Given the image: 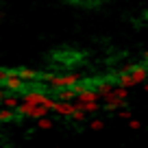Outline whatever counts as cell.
<instances>
[{
	"label": "cell",
	"instance_id": "cell-1",
	"mask_svg": "<svg viewBox=\"0 0 148 148\" xmlns=\"http://www.w3.org/2000/svg\"><path fill=\"white\" fill-rule=\"evenodd\" d=\"M89 61V52L76 46H59L48 55V63L55 70H63V72H74V70L83 68Z\"/></svg>",
	"mask_w": 148,
	"mask_h": 148
},
{
	"label": "cell",
	"instance_id": "cell-2",
	"mask_svg": "<svg viewBox=\"0 0 148 148\" xmlns=\"http://www.w3.org/2000/svg\"><path fill=\"white\" fill-rule=\"evenodd\" d=\"M124 72H129V76L133 79L135 85H142L144 81L148 79V68L144 65V61H142V63H129L124 68Z\"/></svg>",
	"mask_w": 148,
	"mask_h": 148
},
{
	"label": "cell",
	"instance_id": "cell-3",
	"mask_svg": "<svg viewBox=\"0 0 148 148\" xmlns=\"http://www.w3.org/2000/svg\"><path fill=\"white\" fill-rule=\"evenodd\" d=\"M81 76L76 72H65V74H52L50 87H72Z\"/></svg>",
	"mask_w": 148,
	"mask_h": 148
},
{
	"label": "cell",
	"instance_id": "cell-4",
	"mask_svg": "<svg viewBox=\"0 0 148 148\" xmlns=\"http://www.w3.org/2000/svg\"><path fill=\"white\" fill-rule=\"evenodd\" d=\"M26 120V118L20 113L18 109H9V107H5V109H0V126L2 124H9V122H15V124H22V122Z\"/></svg>",
	"mask_w": 148,
	"mask_h": 148
},
{
	"label": "cell",
	"instance_id": "cell-5",
	"mask_svg": "<svg viewBox=\"0 0 148 148\" xmlns=\"http://www.w3.org/2000/svg\"><path fill=\"white\" fill-rule=\"evenodd\" d=\"M65 2H70L76 9H98L102 0H65Z\"/></svg>",
	"mask_w": 148,
	"mask_h": 148
},
{
	"label": "cell",
	"instance_id": "cell-6",
	"mask_svg": "<svg viewBox=\"0 0 148 148\" xmlns=\"http://www.w3.org/2000/svg\"><path fill=\"white\" fill-rule=\"evenodd\" d=\"M124 107V100L122 98H111V100H105V105H102V111H107V113H113L116 109H122Z\"/></svg>",
	"mask_w": 148,
	"mask_h": 148
},
{
	"label": "cell",
	"instance_id": "cell-7",
	"mask_svg": "<svg viewBox=\"0 0 148 148\" xmlns=\"http://www.w3.org/2000/svg\"><path fill=\"white\" fill-rule=\"evenodd\" d=\"M0 102H2V107H9V109H15V107H18L22 100H20V96H18V94H11V92H9V96L5 94Z\"/></svg>",
	"mask_w": 148,
	"mask_h": 148
},
{
	"label": "cell",
	"instance_id": "cell-8",
	"mask_svg": "<svg viewBox=\"0 0 148 148\" xmlns=\"http://www.w3.org/2000/svg\"><path fill=\"white\" fill-rule=\"evenodd\" d=\"M79 107L85 111V113H98V111L102 109V107H100V102H98V100H89V102H83V105H79Z\"/></svg>",
	"mask_w": 148,
	"mask_h": 148
},
{
	"label": "cell",
	"instance_id": "cell-9",
	"mask_svg": "<svg viewBox=\"0 0 148 148\" xmlns=\"http://www.w3.org/2000/svg\"><path fill=\"white\" fill-rule=\"evenodd\" d=\"M55 126V122L50 120L48 116H42V118H37V129H42V131H48Z\"/></svg>",
	"mask_w": 148,
	"mask_h": 148
},
{
	"label": "cell",
	"instance_id": "cell-10",
	"mask_svg": "<svg viewBox=\"0 0 148 148\" xmlns=\"http://www.w3.org/2000/svg\"><path fill=\"white\" fill-rule=\"evenodd\" d=\"M85 116H87V113H85V111L79 107V109H74V113H72L70 118H72L74 122H79V124H81V122H85Z\"/></svg>",
	"mask_w": 148,
	"mask_h": 148
},
{
	"label": "cell",
	"instance_id": "cell-11",
	"mask_svg": "<svg viewBox=\"0 0 148 148\" xmlns=\"http://www.w3.org/2000/svg\"><path fill=\"white\" fill-rule=\"evenodd\" d=\"M89 129H92V131H102V129H105V122H102V120H98V118H94V120H89Z\"/></svg>",
	"mask_w": 148,
	"mask_h": 148
},
{
	"label": "cell",
	"instance_id": "cell-12",
	"mask_svg": "<svg viewBox=\"0 0 148 148\" xmlns=\"http://www.w3.org/2000/svg\"><path fill=\"white\" fill-rule=\"evenodd\" d=\"M118 118H122V120H129V118H131V111H129V109L118 111Z\"/></svg>",
	"mask_w": 148,
	"mask_h": 148
},
{
	"label": "cell",
	"instance_id": "cell-13",
	"mask_svg": "<svg viewBox=\"0 0 148 148\" xmlns=\"http://www.w3.org/2000/svg\"><path fill=\"white\" fill-rule=\"evenodd\" d=\"M129 126H131V129H133V131H137V129H142V124H139V122H137V120H131V118H129Z\"/></svg>",
	"mask_w": 148,
	"mask_h": 148
},
{
	"label": "cell",
	"instance_id": "cell-14",
	"mask_svg": "<svg viewBox=\"0 0 148 148\" xmlns=\"http://www.w3.org/2000/svg\"><path fill=\"white\" fill-rule=\"evenodd\" d=\"M142 87H144V92H148V79H146V81L142 83Z\"/></svg>",
	"mask_w": 148,
	"mask_h": 148
},
{
	"label": "cell",
	"instance_id": "cell-15",
	"mask_svg": "<svg viewBox=\"0 0 148 148\" xmlns=\"http://www.w3.org/2000/svg\"><path fill=\"white\" fill-rule=\"evenodd\" d=\"M142 18H144V20H148V11H144V13H142Z\"/></svg>",
	"mask_w": 148,
	"mask_h": 148
}]
</instances>
